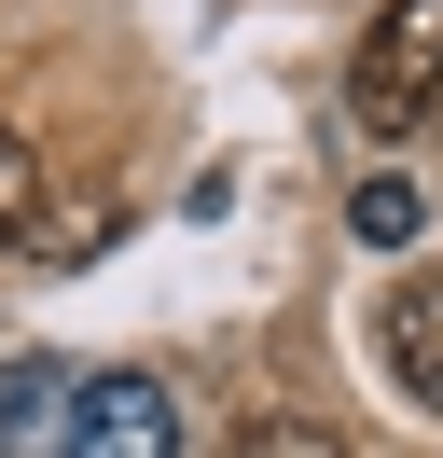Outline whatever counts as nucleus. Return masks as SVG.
Here are the masks:
<instances>
[{"label": "nucleus", "instance_id": "nucleus-1", "mask_svg": "<svg viewBox=\"0 0 443 458\" xmlns=\"http://www.w3.org/2000/svg\"><path fill=\"white\" fill-rule=\"evenodd\" d=\"M430 98H443V0H388L347 56V112L360 125H430Z\"/></svg>", "mask_w": 443, "mask_h": 458}, {"label": "nucleus", "instance_id": "nucleus-2", "mask_svg": "<svg viewBox=\"0 0 443 458\" xmlns=\"http://www.w3.org/2000/svg\"><path fill=\"white\" fill-rule=\"evenodd\" d=\"M55 458H180V417H166L153 375H83V389H70V430H55Z\"/></svg>", "mask_w": 443, "mask_h": 458}, {"label": "nucleus", "instance_id": "nucleus-3", "mask_svg": "<svg viewBox=\"0 0 443 458\" xmlns=\"http://www.w3.org/2000/svg\"><path fill=\"white\" fill-rule=\"evenodd\" d=\"M374 347H388V375H402V403H430L443 417V278H402L374 306Z\"/></svg>", "mask_w": 443, "mask_h": 458}, {"label": "nucleus", "instance_id": "nucleus-4", "mask_svg": "<svg viewBox=\"0 0 443 458\" xmlns=\"http://www.w3.org/2000/svg\"><path fill=\"white\" fill-rule=\"evenodd\" d=\"M55 430H70V389H55V361H14V375H0V458L55 445Z\"/></svg>", "mask_w": 443, "mask_h": 458}, {"label": "nucleus", "instance_id": "nucleus-5", "mask_svg": "<svg viewBox=\"0 0 443 458\" xmlns=\"http://www.w3.org/2000/svg\"><path fill=\"white\" fill-rule=\"evenodd\" d=\"M97 236H111V208H97V195H55V208H28V236H14V250H42V264H83Z\"/></svg>", "mask_w": 443, "mask_h": 458}, {"label": "nucleus", "instance_id": "nucleus-6", "mask_svg": "<svg viewBox=\"0 0 443 458\" xmlns=\"http://www.w3.org/2000/svg\"><path fill=\"white\" fill-rule=\"evenodd\" d=\"M28 208H42V153H28V125H0V250L28 236Z\"/></svg>", "mask_w": 443, "mask_h": 458}, {"label": "nucleus", "instance_id": "nucleus-7", "mask_svg": "<svg viewBox=\"0 0 443 458\" xmlns=\"http://www.w3.org/2000/svg\"><path fill=\"white\" fill-rule=\"evenodd\" d=\"M347 223L374 236V250H402V236L430 223V208H415V181H360V195H347Z\"/></svg>", "mask_w": 443, "mask_h": 458}, {"label": "nucleus", "instance_id": "nucleus-8", "mask_svg": "<svg viewBox=\"0 0 443 458\" xmlns=\"http://www.w3.org/2000/svg\"><path fill=\"white\" fill-rule=\"evenodd\" d=\"M236 458H360V445L319 430V417H263V430H236Z\"/></svg>", "mask_w": 443, "mask_h": 458}, {"label": "nucleus", "instance_id": "nucleus-9", "mask_svg": "<svg viewBox=\"0 0 443 458\" xmlns=\"http://www.w3.org/2000/svg\"><path fill=\"white\" fill-rule=\"evenodd\" d=\"M430 140H443V98H430Z\"/></svg>", "mask_w": 443, "mask_h": 458}]
</instances>
